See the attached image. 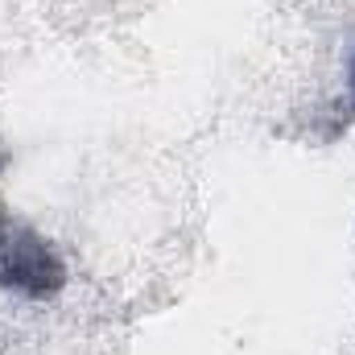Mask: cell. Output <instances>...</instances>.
I'll return each mask as SVG.
<instances>
[{"mask_svg": "<svg viewBox=\"0 0 355 355\" xmlns=\"http://www.w3.org/2000/svg\"><path fill=\"white\" fill-rule=\"evenodd\" d=\"M352 95H355V62H352Z\"/></svg>", "mask_w": 355, "mask_h": 355, "instance_id": "1", "label": "cell"}]
</instances>
